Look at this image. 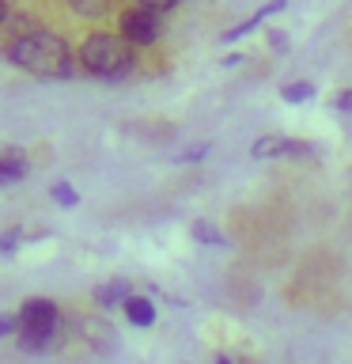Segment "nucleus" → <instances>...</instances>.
I'll list each match as a JSON object with an SVG mask.
<instances>
[{
	"label": "nucleus",
	"instance_id": "1",
	"mask_svg": "<svg viewBox=\"0 0 352 364\" xmlns=\"http://www.w3.org/2000/svg\"><path fill=\"white\" fill-rule=\"evenodd\" d=\"M8 61L16 68H23V73L38 76V80H65L76 73V57L68 50V42L61 34H50V31L19 34L8 46Z\"/></svg>",
	"mask_w": 352,
	"mask_h": 364
},
{
	"label": "nucleus",
	"instance_id": "2",
	"mask_svg": "<svg viewBox=\"0 0 352 364\" xmlns=\"http://www.w3.org/2000/svg\"><path fill=\"white\" fill-rule=\"evenodd\" d=\"M79 65H84L91 76H99V80H121V76L133 73L136 53H133L129 38L95 31V34H87L84 50H79Z\"/></svg>",
	"mask_w": 352,
	"mask_h": 364
},
{
	"label": "nucleus",
	"instance_id": "3",
	"mask_svg": "<svg viewBox=\"0 0 352 364\" xmlns=\"http://www.w3.org/2000/svg\"><path fill=\"white\" fill-rule=\"evenodd\" d=\"M16 318H19V346L27 353H38V349L53 346V334H57V326H61V311H57L53 300L31 296V300H23Z\"/></svg>",
	"mask_w": 352,
	"mask_h": 364
},
{
	"label": "nucleus",
	"instance_id": "4",
	"mask_svg": "<svg viewBox=\"0 0 352 364\" xmlns=\"http://www.w3.org/2000/svg\"><path fill=\"white\" fill-rule=\"evenodd\" d=\"M159 34H163V19L159 11H148L141 4L121 11V38H129L133 46H155Z\"/></svg>",
	"mask_w": 352,
	"mask_h": 364
},
{
	"label": "nucleus",
	"instance_id": "5",
	"mask_svg": "<svg viewBox=\"0 0 352 364\" xmlns=\"http://www.w3.org/2000/svg\"><path fill=\"white\" fill-rule=\"evenodd\" d=\"M284 8H288V0H269V4H265V8H258V11H254V16H250L246 23H238L235 31H227V34H224V42H235V38H243V34H250L254 27H261V23H265L269 16H277V11H284Z\"/></svg>",
	"mask_w": 352,
	"mask_h": 364
},
{
	"label": "nucleus",
	"instance_id": "6",
	"mask_svg": "<svg viewBox=\"0 0 352 364\" xmlns=\"http://www.w3.org/2000/svg\"><path fill=\"white\" fill-rule=\"evenodd\" d=\"M129 296H133V289H129V281H106V284H99V289H95V304L99 307H106V311H110V307H125V300H129Z\"/></svg>",
	"mask_w": 352,
	"mask_h": 364
},
{
	"label": "nucleus",
	"instance_id": "7",
	"mask_svg": "<svg viewBox=\"0 0 352 364\" xmlns=\"http://www.w3.org/2000/svg\"><path fill=\"white\" fill-rule=\"evenodd\" d=\"M23 175H27V156H23L19 148L0 152V186H11V182H19Z\"/></svg>",
	"mask_w": 352,
	"mask_h": 364
},
{
	"label": "nucleus",
	"instance_id": "8",
	"mask_svg": "<svg viewBox=\"0 0 352 364\" xmlns=\"http://www.w3.org/2000/svg\"><path fill=\"white\" fill-rule=\"evenodd\" d=\"M121 311H125V318H129L133 326H152L155 323V304L148 300V296H129Z\"/></svg>",
	"mask_w": 352,
	"mask_h": 364
},
{
	"label": "nucleus",
	"instance_id": "9",
	"mask_svg": "<svg viewBox=\"0 0 352 364\" xmlns=\"http://www.w3.org/2000/svg\"><path fill=\"white\" fill-rule=\"evenodd\" d=\"M284 141H288V136H280V133H265V136H258V141L250 144V156H254V159L284 156Z\"/></svg>",
	"mask_w": 352,
	"mask_h": 364
},
{
	"label": "nucleus",
	"instance_id": "10",
	"mask_svg": "<svg viewBox=\"0 0 352 364\" xmlns=\"http://www.w3.org/2000/svg\"><path fill=\"white\" fill-rule=\"evenodd\" d=\"M189 235L197 239V243H204V247H224L227 243V235L216 224H209V220H193L189 224Z\"/></svg>",
	"mask_w": 352,
	"mask_h": 364
},
{
	"label": "nucleus",
	"instance_id": "11",
	"mask_svg": "<svg viewBox=\"0 0 352 364\" xmlns=\"http://www.w3.org/2000/svg\"><path fill=\"white\" fill-rule=\"evenodd\" d=\"M280 99H284V102H292V107H299V102L314 99V84H311V80H295V84L280 87Z\"/></svg>",
	"mask_w": 352,
	"mask_h": 364
},
{
	"label": "nucleus",
	"instance_id": "12",
	"mask_svg": "<svg viewBox=\"0 0 352 364\" xmlns=\"http://www.w3.org/2000/svg\"><path fill=\"white\" fill-rule=\"evenodd\" d=\"M68 4H72V11L84 19H102L110 11V0H68Z\"/></svg>",
	"mask_w": 352,
	"mask_h": 364
},
{
	"label": "nucleus",
	"instance_id": "13",
	"mask_svg": "<svg viewBox=\"0 0 352 364\" xmlns=\"http://www.w3.org/2000/svg\"><path fill=\"white\" fill-rule=\"evenodd\" d=\"M50 198L57 201V205H65V209H72V205L79 201V193L68 186V182H53V190H50Z\"/></svg>",
	"mask_w": 352,
	"mask_h": 364
},
{
	"label": "nucleus",
	"instance_id": "14",
	"mask_svg": "<svg viewBox=\"0 0 352 364\" xmlns=\"http://www.w3.org/2000/svg\"><path fill=\"white\" fill-rule=\"evenodd\" d=\"M284 156H292V159H311L314 148L307 144V141H284Z\"/></svg>",
	"mask_w": 352,
	"mask_h": 364
},
{
	"label": "nucleus",
	"instance_id": "15",
	"mask_svg": "<svg viewBox=\"0 0 352 364\" xmlns=\"http://www.w3.org/2000/svg\"><path fill=\"white\" fill-rule=\"evenodd\" d=\"M204 156H209V144H189L186 152H178L175 159H178V164H201Z\"/></svg>",
	"mask_w": 352,
	"mask_h": 364
},
{
	"label": "nucleus",
	"instance_id": "16",
	"mask_svg": "<svg viewBox=\"0 0 352 364\" xmlns=\"http://www.w3.org/2000/svg\"><path fill=\"white\" fill-rule=\"evenodd\" d=\"M19 239H23L19 228H11V232H4V235H0V255H11V250L19 247Z\"/></svg>",
	"mask_w": 352,
	"mask_h": 364
},
{
	"label": "nucleus",
	"instance_id": "17",
	"mask_svg": "<svg viewBox=\"0 0 352 364\" xmlns=\"http://www.w3.org/2000/svg\"><path fill=\"white\" fill-rule=\"evenodd\" d=\"M136 4L148 8V11H159V16H163V11H170V8L178 4V0H136Z\"/></svg>",
	"mask_w": 352,
	"mask_h": 364
},
{
	"label": "nucleus",
	"instance_id": "18",
	"mask_svg": "<svg viewBox=\"0 0 352 364\" xmlns=\"http://www.w3.org/2000/svg\"><path fill=\"white\" fill-rule=\"evenodd\" d=\"M19 334V318L16 315H0V338H11Z\"/></svg>",
	"mask_w": 352,
	"mask_h": 364
},
{
	"label": "nucleus",
	"instance_id": "19",
	"mask_svg": "<svg viewBox=\"0 0 352 364\" xmlns=\"http://www.w3.org/2000/svg\"><path fill=\"white\" fill-rule=\"evenodd\" d=\"M269 46L273 50H288V38H284L280 31H269Z\"/></svg>",
	"mask_w": 352,
	"mask_h": 364
},
{
	"label": "nucleus",
	"instance_id": "20",
	"mask_svg": "<svg viewBox=\"0 0 352 364\" xmlns=\"http://www.w3.org/2000/svg\"><path fill=\"white\" fill-rule=\"evenodd\" d=\"M334 107H337V110H352V87H348V91H341Z\"/></svg>",
	"mask_w": 352,
	"mask_h": 364
},
{
	"label": "nucleus",
	"instance_id": "21",
	"mask_svg": "<svg viewBox=\"0 0 352 364\" xmlns=\"http://www.w3.org/2000/svg\"><path fill=\"white\" fill-rule=\"evenodd\" d=\"M4 16H8V0H0V23H4Z\"/></svg>",
	"mask_w": 352,
	"mask_h": 364
},
{
	"label": "nucleus",
	"instance_id": "22",
	"mask_svg": "<svg viewBox=\"0 0 352 364\" xmlns=\"http://www.w3.org/2000/svg\"><path fill=\"white\" fill-rule=\"evenodd\" d=\"M216 364H231V360H227V357H220V360H216Z\"/></svg>",
	"mask_w": 352,
	"mask_h": 364
}]
</instances>
